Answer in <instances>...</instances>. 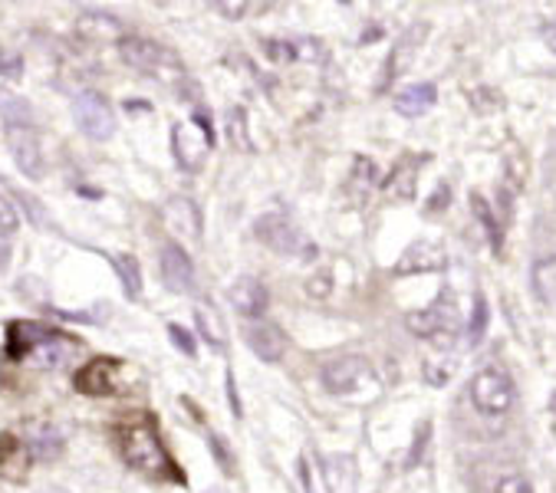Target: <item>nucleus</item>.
Here are the masks:
<instances>
[{
  "instance_id": "1",
  "label": "nucleus",
  "mask_w": 556,
  "mask_h": 493,
  "mask_svg": "<svg viewBox=\"0 0 556 493\" xmlns=\"http://www.w3.org/2000/svg\"><path fill=\"white\" fill-rule=\"evenodd\" d=\"M119 447H123V457H126V464L132 470H139L146 477H155V480H175V477L181 480V473H178V467H175L172 454L165 451L155 428H149V425L126 428Z\"/></svg>"
},
{
  "instance_id": "2",
  "label": "nucleus",
  "mask_w": 556,
  "mask_h": 493,
  "mask_svg": "<svg viewBox=\"0 0 556 493\" xmlns=\"http://www.w3.org/2000/svg\"><path fill=\"white\" fill-rule=\"evenodd\" d=\"M119 56H123V63H129L136 73L152 76V79H159V83H175V86L185 83V66H181V60H178L168 47H162V43H155V40H146V37H119Z\"/></svg>"
},
{
  "instance_id": "3",
  "label": "nucleus",
  "mask_w": 556,
  "mask_h": 493,
  "mask_svg": "<svg viewBox=\"0 0 556 493\" xmlns=\"http://www.w3.org/2000/svg\"><path fill=\"white\" fill-rule=\"evenodd\" d=\"M254 237L267 246V251H274V254L303 257V261H313V257H316V243L296 227V220H290V217L280 214V211L261 214V217L254 220Z\"/></svg>"
},
{
  "instance_id": "4",
  "label": "nucleus",
  "mask_w": 556,
  "mask_h": 493,
  "mask_svg": "<svg viewBox=\"0 0 556 493\" xmlns=\"http://www.w3.org/2000/svg\"><path fill=\"white\" fill-rule=\"evenodd\" d=\"M319 379H323L329 395H340V399H353L366 385H376V372L363 355H343V358L326 362Z\"/></svg>"
},
{
  "instance_id": "5",
  "label": "nucleus",
  "mask_w": 556,
  "mask_h": 493,
  "mask_svg": "<svg viewBox=\"0 0 556 493\" xmlns=\"http://www.w3.org/2000/svg\"><path fill=\"white\" fill-rule=\"evenodd\" d=\"M73 118L86 139L105 142L116 136V112L109 105V99L96 89H86L73 99Z\"/></svg>"
},
{
  "instance_id": "6",
  "label": "nucleus",
  "mask_w": 556,
  "mask_h": 493,
  "mask_svg": "<svg viewBox=\"0 0 556 493\" xmlns=\"http://www.w3.org/2000/svg\"><path fill=\"white\" fill-rule=\"evenodd\" d=\"M471 402L481 415L501 418L514 408V382L501 368H484L471 379Z\"/></svg>"
},
{
  "instance_id": "7",
  "label": "nucleus",
  "mask_w": 556,
  "mask_h": 493,
  "mask_svg": "<svg viewBox=\"0 0 556 493\" xmlns=\"http://www.w3.org/2000/svg\"><path fill=\"white\" fill-rule=\"evenodd\" d=\"M119 372H123V365H119L116 358L99 355V358H89V362L79 368L76 379H73V385H76V392H83V395L105 399V395H116V392H119Z\"/></svg>"
},
{
  "instance_id": "8",
  "label": "nucleus",
  "mask_w": 556,
  "mask_h": 493,
  "mask_svg": "<svg viewBox=\"0 0 556 493\" xmlns=\"http://www.w3.org/2000/svg\"><path fill=\"white\" fill-rule=\"evenodd\" d=\"M244 342L248 349L261 358V362H280L290 349V336L277 326V323H267V319H251L244 323Z\"/></svg>"
},
{
  "instance_id": "9",
  "label": "nucleus",
  "mask_w": 556,
  "mask_h": 493,
  "mask_svg": "<svg viewBox=\"0 0 556 493\" xmlns=\"http://www.w3.org/2000/svg\"><path fill=\"white\" fill-rule=\"evenodd\" d=\"M428 37V27L425 24H415V27H408L399 40H395V47H392V53H389V60H386V66H382V76H379V89H389L405 69H412V63H415V56H418V50H421V40Z\"/></svg>"
},
{
  "instance_id": "10",
  "label": "nucleus",
  "mask_w": 556,
  "mask_h": 493,
  "mask_svg": "<svg viewBox=\"0 0 556 493\" xmlns=\"http://www.w3.org/2000/svg\"><path fill=\"white\" fill-rule=\"evenodd\" d=\"M159 270H162V280L172 293H188L194 287V264L191 257L185 254V246L168 240L162 246V257H159Z\"/></svg>"
},
{
  "instance_id": "11",
  "label": "nucleus",
  "mask_w": 556,
  "mask_h": 493,
  "mask_svg": "<svg viewBox=\"0 0 556 493\" xmlns=\"http://www.w3.org/2000/svg\"><path fill=\"white\" fill-rule=\"evenodd\" d=\"M8 142H11V155L17 162V168L27 178H43V146H40V132L34 129H8Z\"/></svg>"
},
{
  "instance_id": "12",
  "label": "nucleus",
  "mask_w": 556,
  "mask_h": 493,
  "mask_svg": "<svg viewBox=\"0 0 556 493\" xmlns=\"http://www.w3.org/2000/svg\"><path fill=\"white\" fill-rule=\"evenodd\" d=\"M228 303L251 323V319H264V313H267V306H270V293H267L264 280H257V277H241V280L231 283Z\"/></svg>"
},
{
  "instance_id": "13",
  "label": "nucleus",
  "mask_w": 556,
  "mask_h": 493,
  "mask_svg": "<svg viewBox=\"0 0 556 493\" xmlns=\"http://www.w3.org/2000/svg\"><path fill=\"white\" fill-rule=\"evenodd\" d=\"M207 149H211V146H207V139H204L198 129L185 126V122L172 126V155H175V162H178L185 172H198V168L204 165V152H207Z\"/></svg>"
},
{
  "instance_id": "14",
  "label": "nucleus",
  "mask_w": 556,
  "mask_h": 493,
  "mask_svg": "<svg viewBox=\"0 0 556 493\" xmlns=\"http://www.w3.org/2000/svg\"><path fill=\"white\" fill-rule=\"evenodd\" d=\"M21 441H24L30 460H53L63 451V431L50 421H27Z\"/></svg>"
},
{
  "instance_id": "15",
  "label": "nucleus",
  "mask_w": 556,
  "mask_h": 493,
  "mask_svg": "<svg viewBox=\"0 0 556 493\" xmlns=\"http://www.w3.org/2000/svg\"><path fill=\"white\" fill-rule=\"evenodd\" d=\"M444 251H441V243H431V240H415L408 251L399 257L395 264V274H434L444 267Z\"/></svg>"
},
{
  "instance_id": "16",
  "label": "nucleus",
  "mask_w": 556,
  "mask_h": 493,
  "mask_svg": "<svg viewBox=\"0 0 556 493\" xmlns=\"http://www.w3.org/2000/svg\"><path fill=\"white\" fill-rule=\"evenodd\" d=\"M405 326L418 336V339H438L441 332H452V309L448 303H434L425 309H415L405 316Z\"/></svg>"
},
{
  "instance_id": "17",
  "label": "nucleus",
  "mask_w": 556,
  "mask_h": 493,
  "mask_svg": "<svg viewBox=\"0 0 556 493\" xmlns=\"http://www.w3.org/2000/svg\"><path fill=\"white\" fill-rule=\"evenodd\" d=\"M162 217L165 224L181 237V240H194L201 237V211L191 198H172L165 207H162Z\"/></svg>"
},
{
  "instance_id": "18",
  "label": "nucleus",
  "mask_w": 556,
  "mask_h": 493,
  "mask_svg": "<svg viewBox=\"0 0 556 493\" xmlns=\"http://www.w3.org/2000/svg\"><path fill=\"white\" fill-rule=\"evenodd\" d=\"M434 102H438V89L431 83H412V86L399 89L395 99H392L395 112L405 115V118H421L425 112H431Z\"/></svg>"
},
{
  "instance_id": "19",
  "label": "nucleus",
  "mask_w": 556,
  "mask_h": 493,
  "mask_svg": "<svg viewBox=\"0 0 556 493\" xmlns=\"http://www.w3.org/2000/svg\"><path fill=\"white\" fill-rule=\"evenodd\" d=\"M53 329H43L40 323H30V319H21V323H11L8 329V355L17 362V358H27Z\"/></svg>"
},
{
  "instance_id": "20",
  "label": "nucleus",
  "mask_w": 556,
  "mask_h": 493,
  "mask_svg": "<svg viewBox=\"0 0 556 493\" xmlns=\"http://www.w3.org/2000/svg\"><path fill=\"white\" fill-rule=\"evenodd\" d=\"M73 349H76V342L73 339H63V336H56V332H50L27 358L37 365V368H43V372H56V368H63L66 365V358L73 355Z\"/></svg>"
},
{
  "instance_id": "21",
  "label": "nucleus",
  "mask_w": 556,
  "mask_h": 493,
  "mask_svg": "<svg viewBox=\"0 0 556 493\" xmlns=\"http://www.w3.org/2000/svg\"><path fill=\"white\" fill-rule=\"evenodd\" d=\"M0 118L8 122V129H34V109L24 96H14L0 89Z\"/></svg>"
},
{
  "instance_id": "22",
  "label": "nucleus",
  "mask_w": 556,
  "mask_h": 493,
  "mask_svg": "<svg viewBox=\"0 0 556 493\" xmlns=\"http://www.w3.org/2000/svg\"><path fill=\"white\" fill-rule=\"evenodd\" d=\"M382 191H386L392 201H412V198H415V165H412V159H402V162L392 168V175L382 181Z\"/></svg>"
},
{
  "instance_id": "23",
  "label": "nucleus",
  "mask_w": 556,
  "mask_h": 493,
  "mask_svg": "<svg viewBox=\"0 0 556 493\" xmlns=\"http://www.w3.org/2000/svg\"><path fill=\"white\" fill-rule=\"evenodd\" d=\"M530 283H533V293H536L540 303L556 306V257L536 261L533 270H530Z\"/></svg>"
},
{
  "instance_id": "24",
  "label": "nucleus",
  "mask_w": 556,
  "mask_h": 493,
  "mask_svg": "<svg viewBox=\"0 0 556 493\" xmlns=\"http://www.w3.org/2000/svg\"><path fill=\"white\" fill-rule=\"evenodd\" d=\"M194 323H198V332L207 339V345H214V349H225V323H220L217 309H214L207 300L194 306Z\"/></svg>"
},
{
  "instance_id": "25",
  "label": "nucleus",
  "mask_w": 556,
  "mask_h": 493,
  "mask_svg": "<svg viewBox=\"0 0 556 493\" xmlns=\"http://www.w3.org/2000/svg\"><path fill=\"white\" fill-rule=\"evenodd\" d=\"M326 480H329V493H353L356 470L350 457H326Z\"/></svg>"
},
{
  "instance_id": "26",
  "label": "nucleus",
  "mask_w": 556,
  "mask_h": 493,
  "mask_svg": "<svg viewBox=\"0 0 556 493\" xmlns=\"http://www.w3.org/2000/svg\"><path fill=\"white\" fill-rule=\"evenodd\" d=\"M113 264H116V270H119V280H123L126 293L136 300V296L142 293V270H139V261H136L132 254H119Z\"/></svg>"
},
{
  "instance_id": "27",
  "label": "nucleus",
  "mask_w": 556,
  "mask_h": 493,
  "mask_svg": "<svg viewBox=\"0 0 556 493\" xmlns=\"http://www.w3.org/2000/svg\"><path fill=\"white\" fill-rule=\"evenodd\" d=\"M379 185V168H376V162L372 159H356V165H353V188H359V198H366L369 194V188H376Z\"/></svg>"
},
{
  "instance_id": "28",
  "label": "nucleus",
  "mask_w": 556,
  "mask_h": 493,
  "mask_svg": "<svg viewBox=\"0 0 556 493\" xmlns=\"http://www.w3.org/2000/svg\"><path fill=\"white\" fill-rule=\"evenodd\" d=\"M27 457H30V454H27V447H24L21 438H14V434H0V470H8V464L27 460Z\"/></svg>"
},
{
  "instance_id": "29",
  "label": "nucleus",
  "mask_w": 556,
  "mask_h": 493,
  "mask_svg": "<svg viewBox=\"0 0 556 493\" xmlns=\"http://www.w3.org/2000/svg\"><path fill=\"white\" fill-rule=\"evenodd\" d=\"M231 139L238 142L241 152H251V136H248V112L241 105L231 109Z\"/></svg>"
},
{
  "instance_id": "30",
  "label": "nucleus",
  "mask_w": 556,
  "mask_h": 493,
  "mask_svg": "<svg viewBox=\"0 0 556 493\" xmlns=\"http://www.w3.org/2000/svg\"><path fill=\"white\" fill-rule=\"evenodd\" d=\"M17 224H21V217H17V207L0 194V237H11L14 230H17Z\"/></svg>"
},
{
  "instance_id": "31",
  "label": "nucleus",
  "mask_w": 556,
  "mask_h": 493,
  "mask_svg": "<svg viewBox=\"0 0 556 493\" xmlns=\"http://www.w3.org/2000/svg\"><path fill=\"white\" fill-rule=\"evenodd\" d=\"M264 50H267V56H270L274 63H290V60H296V47L287 43V40H264Z\"/></svg>"
},
{
  "instance_id": "32",
  "label": "nucleus",
  "mask_w": 556,
  "mask_h": 493,
  "mask_svg": "<svg viewBox=\"0 0 556 493\" xmlns=\"http://www.w3.org/2000/svg\"><path fill=\"white\" fill-rule=\"evenodd\" d=\"M207 444H211V451H214V457H217V467L220 470H228V473H235V457H231V451L225 447V444H220V438L211 431L207 434Z\"/></svg>"
},
{
  "instance_id": "33",
  "label": "nucleus",
  "mask_w": 556,
  "mask_h": 493,
  "mask_svg": "<svg viewBox=\"0 0 556 493\" xmlns=\"http://www.w3.org/2000/svg\"><path fill=\"white\" fill-rule=\"evenodd\" d=\"M471 201H475V211H478V217H481V220H484V227H488V237H494V246H501V230H497L494 217L488 214V204H484V198H481V194H475Z\"/></svg>"
},
{
  "instance_id": "34",
  "label": "nucleus",
  "mask_w": 556,
  "mask_h": 493,
  "mask_svg": "<svg viewBox=\"0 0 556 493\" xmlns=\"http://www.w3.org/2000/svg\"><path fill=\"white\" fill-rule=\"evenodd\" d=\"M494 493H533V486H530V480H527V477L510 473V477H504V480L494 486Z\"/></svg>"
},
{
  "instance_id": "35",
  "label": "nucleus",
  "mask_w": 556,
  "mask_h": 493,
  "mask_svg": "<svg viewBox=\"0 0 556 493\" xmlns=\"http://www.w3.org/2000/svg\"><path fill=\"white\" fill-rule=\"evenodd\" d=\"M484 326H488V306H484V300H478V306H475V319H471V336H468V342L475 345L481 336H484Z\"/></svg>"
},
{
  "instance_id": "36",
  "label": "nucleus",
  "mask_w": 556,
  "mask_h": 493,
  "mask_svg": "<svg viewBox=\"0 0 556 493\" xmlns=\"http://www.w3.org/2000/svg\"><path fill=\"white\" fill-rule=\"evenodd\" d=\"M168 339H172V345H178L185 355H194V339H191V332L188 329H181V326H168Z\"/></svg>"
},
{
  "instance_id": "37",
  "label": "nucleus",
  "mask_w": 556,
  "mask_h": 493,
  "mask_svg": "<svg viewBox=\"0 0 556 493\" xmlns=\"http://www.w3.org/2000/svg\"><path fill=\"white\" fill-rule=\"evenodd\" d=\"M0 73L11 76V79H21L24 73V60L17 53H0Z\"/></svg>"
},
{
  "instance_id": "38",
  "label": "nucleus",
  "mask_w": 556,
  "mask_h": 493,
  "mask_svg": "<svg viewBox=\"0 0 556 493\" xmlns=\"http://www.w3.org/2000/svg\"><path fill=\"white\" fill-rule=\"evenodd\" d=\"M194 126H198V132L207 139V146H214V129H211V112L204 109V105H194Z\"/></svg>"
},
{
  "instance_id": "39",
  "label": "nucleus",
  "mask_w": 556,
  "mask_h": 493,
  "mask_svg": "<svg viewBox=\"0 0 556 493\" xmlns=\"http://www.w3.org/2000/svg\"><path fill=\"white\" fill-rule=\"evenodd\" d=\"M214 11H217V14H225L228 21H241L251 8H248V4H235V0H231V4H214Z\"/></svg>"
},
{
  "instance_id": "40",
  "label": "nucleus",
  "mask_w": 556,
  "mask_h": 493,
  "mask_svg": "<svg viewBox=\"0 0 556 493\" xmlns=\"http://www.w3.org/2000/svg\"><path fill=\"white\" fill-rule=\"evenodd\" d=\"M225 392H228V399H231V412H235V418H241V415H244V408H241V399H238V389H235V376H231V372L225 376Z\"/></svg>"
},
{
  "instance_id": "41",
  "label": "nucleus",
  "mask_w": 556,
  "mask_h": 493,
  "mask_svg": "<svg viewBox=\"0 0 556 493\" xmlns=\"http://www.w3.org/2000/svg\"><path fill=\"white\" fill-rule=\"evenodd\" d=\"M540 37H543L546 50L556 56V24H543V27H540Z\"/></svg>"
},
{
  "instance_id": "42",
  "label": "nucleus",
  "mask_w": 556,
  "mask_h": 493,
  "mask_svg": "<svg viewBox=\"0 0 556 493\" xmlns=\"http://www.w3.org/2000/svg\"><path fill=\"white\" fill-rule=\"evenodd\" d=\"M11 261V237H0V267H8Z\"/></svg>"
},
{
  "instance_id": "43",
  "label": "nucleus",
  "mask_w": 556,
  "mask_h": 493,
  "mask_svg": "<svg viewBox=\"0 0 556 493\" xmlns=\"http://www.w3.org/2000/svg\"><path fill=\"white\" fill-rule=\"evenodd\" d=\"M53 493H56V490H53Z\"/></svg>"
}]
</instances>
